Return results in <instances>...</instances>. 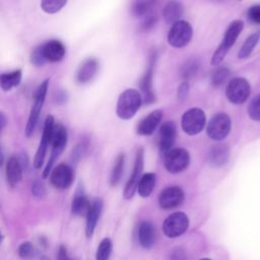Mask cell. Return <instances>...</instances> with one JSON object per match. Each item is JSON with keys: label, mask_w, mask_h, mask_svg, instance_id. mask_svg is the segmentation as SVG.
<instances>
[{"label": "cell", "mask_w": 260, "mask_h": 260, "mask_svg": "<svg viewBox=\"0 0 260 260\" xmlns=\"http://www.w3.org/2000/svg\"><path fill=\"white\" fill-rule=\"evenodd\" d=\"M143 103L141 92L135 88H128L122 91L118 98L116 114L122 120H130L140 109Z\"/></svg>", "instance_id": "1"}, {"label": "cell", "mask_w": 260, "mask_h": 260, "mask_svg": "<svg viewBox=\"0 0 260 260\" xmlns=\"http://www.w3.org/2000/svg\"><path fill=\"white\" fill-rule=\"evenodd\" d=\"M243 27H244V23L242 20H234L228 26L221 43L219 44V46L217 47V49L214 51L212 55L211 64L213 66L219 65V63L224 59L230 49L233 47V45L237 41Z\"/></svg>", "instance_id": "2"}, {"label": "cell", "mask_w": 260, "mask_h": 260, "mask_svg": "<svg viewBox=\"0 0 260 260\" xmlns=\"http://www.w3.org/2000/svg\"><path fill=\"white\" fill-rule=\"evenodd\" d=\"M48 86H49V79H46L39 85L38 89L36 90V93L34 96V104L31 106V109H30V112L28 115V119L26 122V126H25L26 137H30L35 132L42 108H43L45 100H46V95L48 92Z\"/></svg>", "instance_id": "3"}, {"label": "cell", "mask_w": 260, "mask_h": 260, "mask_svg": "<svg viewBox=\"0 0 260 260\" xmlns=\"http://www.w3.org/2000/svg\"><path fill=\"white\" fill-rule=\"evenodd\" d=\"M206 116L202 109L191 108L187 110L181 119V127L183 131L190 136L197 135L205 127Z\"/></svg>", "instance_id": "4"}, {"label": "cell", "mask_w": 260, "mask_h": 260, "mask_svg": "<svg viewBox=\"0 0 260 260\" xmlns=\"http://www.w3.org/2000/svg\"><path fill=\"white\" fill-rule=\"evenodd\" d=\"M193 36V29L191 24L186 20H179L172 24L167 40L173 48H183L187 46Z\"/></svg>", "instance_id": "5"}, {"label": "cell", "mask_w": 260, "mask_h": 260, "mask_svg": "<svg viewBox=\"0 0 260 260\" xmlns=\"http://www.w3.org/2000/svg\"><path fill=\"white\" fill-rule=\"evenodd\" d=\"M190 154L187 149L182 147L172 148L164 154V166L171 174H178L188 168Z\"/></svg>", "instance_id": "6"}, {"label": "cell", "mask_w": 260, "mask_h": 260, "mask_svg": "<svg viewBox=\"0 0 260 260\" xmlns=\"http://www.w3.org/2000/svg\"><path fill=\"white\" fill-rule=\"evenodd\" d=\"M231 127L232 122L229 115L224 113H217L209 120L206 127V133L212 140L220 141L229 135Z\"/></svg>", "instance_id": "7"}, {"label": "cell", "mask_w": 260, "mask_h": 260, "mask_svg": "<svg viewBox=\"0 0 260 260\" xmlns=\"http://www.w3.org/2000/svg\"><path fill=\"white\" fill-rule=\"evenodd\" d=\"M156 58H157L156 52H152L149 57L147 69L145 70L139 82V87L143 98V103L147 105H150L155 101V94L153 91V70H154Z\"/></svg>", "instance_id": "8"}, {"label": "cell", "mask_w": 260, "mask_h": 260, "mask_svg": "<svg viewBox=\"0 0 260 260\" xmlns=\"http://www.w3.org/2000/svg\"><path fill=\"white\" fill-rule=\"evenodd\" d=\"M250 91L251 88L248 80L243 77H236L229 82L225 88V95L232 104L240 105L247 101Z\"/></svg>", "instance_id": "9"}, {"label": "cell", "mask_w": 260, "mask_h": 260, "mask_svg": "<svg viewBox=\"0 0 260 260\" xmlns=\"http://www.w3.org/2000/svg\"><path fill=\"white\" fill-rule=\"evenodd\" d=\"M189 226V218L184 212H174L164 221L162 231L168 238H177L183 235Z\"/></svg>", "instance_id": "10"}, {"label": "cell", "mask_w": 260, "mask_h": 260, "mask_svg": "<svg viewBox=\"0 0 260 260\" xmlns=\"http://www.w3.org/2000/svg\"><path fill=\"white\" fill-rule=\"evenodd\" d=\"M143 162H144V151L143 148H138L136 151L135 155V161H134V167L132 174L127 181V184L125 186L123 196L125 199H130L133 197L134 193L136 192L138 188L139 181L142 177V171H143Z\"/></svg>", "instance_id": "11"}, {"label": "cell", "mask_w": 260, "mask_h": 260, "mask_svg": "<svg viewBox=\"0 0 260 260\" xmlns=\"http://www.w3.org/2000/svg\"><path fill=\"white\" fill-rule=\"evenodd\" d=\"M54 125H55L54 117L52 115H49L45 120L42 138L40 140V144L38 146L35 159H34V166L36 169H40L44 164L48 146L51 145V135H52V130Z\"/></svg>", "instance_id": "12"}, {"label": "cell", "mask_w": 260, "mask_h": 260, "mask_svg": "<svg viewBox=\"0 0 260 260\" xmlns=\"http://www.w3.org/2000/svg\"><path fill=\"white\" fill-rule=\"evenodd\" d=\"M158 146L159 150L162 154L167 153L169 150L173 148V145L176 140L177 135V127L174 121H166L164 122L158 131Z\"/></svg>", "instance_id": "13"}, {"label": "cell", "mask_w": 260, "mask_h": 260, "mask_svg": "<svg viewBox=\"0 0 260 260\" xmlns=\"http://www.w3.org/2000/svg\"><path fill=\"white\" fill-rule=\"evenodd\" d=\"M50 180L54 187L58 189L68 188L73 180V171L66 164H59L53 168L50 174Z\"/></svg>", "instance_id": "14"}, {"label": "cell", "mask_w": 260, "mask_h": 260, "mask_svg": "<svg viewBox=\"0 0 260 260\" xmlns=\"http://www.w3.org/2000/svg\"><path fill=\"white\" fill-rule=\"evenodd\" d=\"M184 201V192L178 186H171L164 189L158 196L159 206L164 209L175 208Z\"/></svg>", "instance_id": "15"}, {"label": "cell", "mask_w": 260, "mask_h": 260, "mask_svg": "<svg viewBox=\"0 0 260 260\" xmlns=\"http://www.w3.org/2000/svg\"><path fill=\"white\" fill-rule=\"evenodd\" d=\"M99 61L95 58L85 59L78 67L76 71V81L80 84L90 82L99 71Z\"/></svg>", "instance_id": "16"}, {"label": "cell", "mask_w": 260, "mask_h": 260, "mask_svg": "<svg viewBox=\"0 0 260 260\" xmlns=\"http://www.w3.org/2000/svg\"><path fill=\"white\" fill-rule=\"evenodd\" d=\"M161 118H162V112L160 110H154L150 112L137 124V128H136L137 134L141 136L151 135L155 131L156 127L159 125Z\"/></svg>", "instance_id": "17"}, {"label": "cell", "mask_w": 260, "mask_h": 260, "mask_svg": "<svg viewBox=\"0 0 260 260\" xmlns=\"http://www.w3.org/2000/svg\"><path fill=\"white\" fill-rule=\"evenodd\" d=\"M43 54L47 62L56 63L61 61L65 56V47L59 40H50L42 45Z\"/></svg>", "instance_id": "18"}, {"label": "cell", "mask_w": 260, "mask_h": 260, "mask_svg": "<svg viewBox=\"0 0 260 260\" xmlns=\"http://www.w3.org/2000/svg\"><path fill=\"white\" fill-rule=\"evenodd\" d=\"M22 172L23 168L19 161V158L17 156H10L7 159L5 167V175L8 185L11 187L16 186L22 178Z\"/></svg>", "instance_id": "19"}, {"label": "cell", "mask_w": 260, "mask_h": 260, "mask_svg": "<svg viewBox=\"0 0 260 260\" xmlns=\"http://www.w3.org/2000/svg\"><path fill=\"white\" fill-rule=\"evenodd\" d=\"M230 156L229 147L225 144H215L213 145L207 154V159L210 166L212 167H221L228 160Z\"/></svg>", "instance_id": "20"}, {"label": "cell", "mask_w": 260, "mask_h": 260, "mask_svg": "<svg viewBox=\"0 0 260 260\" xmlns=\"http://www.w3.org/2000/svg\"><path fill=\"white\" fill-rule=\"evenodd\" d=\"M183 13V4L178 0H170L162 9V17L169 24H174L175 22L181 20Z\"/></svg>", "instance_id": "21"}, {"label": "cell", "mask_w": 260, "mask_h": 260, "mask_svg": "<svg viewBox=\"0 0 260 260\" xmlns=\"http://www.w3.org/2000/svg\"><path fill=\"white\" fill-rule=\"evenodd\" d=\"M103 208V201L101 199H95L93 202H91L90 208L86 214V224H85V233L87 237H91L94 229L96 226L98 220L100 218L101 212Z\"/></svg>", "instance_id": "22"}, {"label": "cell", "mask_w": 260, "mask_h": 260, "mask_svg": "<svg viewBox=\"0 0 260 260\" xmlns=\"http://www.w3.org/2000/svg\"><path fill=\"white\" fill-rule=\"evenodd\" d=\"M138 241L144 249H150L155 242V229L149 221H142L138 228Z\"/></svg>", "instance_id": "23"}, {"label": "cell", "mask_w": 260, "mask_h": 260, "mask_svg": "<svg viewBox=\"0 0 260 260\" xmlns=\"http://www.w3.org/2000/svg\"><path fill=\"white\" fill-rule=\"evenodd\" d=\"M21 77H22V71L20 69L2 73L0 75V86L2 90L9 91L12 88L18 86V84L21 81Z\"/></svg>", "instance_id": "24"}, {"label": "cell", "mask_w": 260, "mask_h": 260, "mask_svg": "<svg viewBox=\"0 0 260 260\" xmlns=\"http://www.w3.org/2000/svg\"><path fill=\"white\" fill-rule=\"evenodd\" d=\"M67 139H68V134L65 126H63L61 123H57V124L55 123L52 130V135H51L52 148L53 147L65 148L67 144Z\"/></svg>", "instance_id": "25"}, {"label": "cell", "mask_w": 260, "mask_h": 260, "mask_svg": "<svg viewBox=\"0 0 260 260\" xmlns=\"http://www.w3.org/2000/svg\"><path fill=\"white\" fill-rule=\"evenodd\" d=\"M157 0H134L131 6V13L135 17H145L150 14Z\"/></svg>", "instance_id": "26"}, {"label": "cell", "mask_w": 260, "mask_h": 260, "mask_svg": "<svg viewBox=\"0 0 260 260\" xmlns=\"http://www.w3.org/2000/svg\"><path fill=\"white\" fill-rule=\"evenodd\" d=\"M91 203L83 193H76L71 203V211L75 215L86 216Z\"/></svg>", "instance_id": "27"}, {"label": "cell", "mask_w": 260, "mask_h": 260, "mask_svg": "<svg viewBox=\"0 0 260 260\" xmlns=\"http://www.w3.org/2000/svg\"><path fill=\"white\" fill-rule=\"evenodd\" d=\"M155 180V174L153 173H146L142 175L137 188L138 194L141 197H148L154 188Z\"/></svg>", "instance_id": "28"}, {"label": "cell", "mask_w": 260, "mask_h": 260, "mask_svg": "<svg viewBox=\"0 0 260 260\" xmlns=\"http://www.w3.org/2000/svg\"><path fill=\"white\" fill-rule=\"evenodd\" d=\"M124 164H125V154L121 152L116 157L115 164H114L113 169L111 171V176H110V184H111V186L115 187V186H117L120 183L121 178L123 176Z\"/></svg>", "instance_id": "29"}, {"label": "cell", "mask_w": 260, "mask_h": 260, "mask_svg": "<svg viewBox=\"0 0 260 260\" xmlns=\"http://www.w3.org/2000/svg\"><path fill=\"white\" fill-rule=\"evenodd\" d=\"M260 40V31H256L254 34H252L250 37H248L246 39V41L244 42L242 48L239 51L238 57L240 59H245L247 57H249L252 53V51L254 50V48L256 47V45L258 44Z\"/></svg>", "instance_id": "30"}, {"label": "cell", "mask_w": 260, "mask_h": 260, "mask_svg": "<svg viewBox=\"0 0 260 260\" xmlns=\"http://www.w3.org/2000/svg\"><path fill=\"white\" fill-rule=\"evenodd\" d=\"M199 68H200V61L195 57L189 58L184 62V64L181 67V76L184 79L188 80L198 72Z\"/></svg>", "instance_id": "31"}, {"label": "cell", "mask_w": 260, "mask_h": 260, "mask_svg": "<svg viewBox=\"0 0 260 260\" xmlns=\"http://www.w3.org/2000/svg\"><path fill=\"white\" fill-rule=\"evenodd\" d=\"M67 3V0H41V8L48 14L59 12Z\"/></svg>", "instance_id": "32"}, {"label": "cell", "mask_w": 260, "mask_h": 260, "mask_svg": "<svg viewBox=\"0 0 260 260\" xmlns=\"http://www.w3.org/2000/svg\"><path fill=\"white\" fill-rule=\"evenodd\" d=\"M230 75V71L226 67H217L215 68L210 76L211 84L215 87H218L224 83L226 78Z\"/></svg>", "instance_id": "33"}, {"label": "cell", "mask_w": 260, "mask_h": 260, "mask_svg": "<svg viewBox=\"0 0 260 260\" xmlns=\"http://www.w3.org/2000/svg\"><path fill=\"white\" fill-rule=\"evenodd\" d=\"M112 252V241L109 238L104 239L96 250L95 259L96 260H108Z\"/></svg>", "instance_id": "34"}, {"label": "cell", "mask_w": 260, "mask_h": 260, "mask_svg": "<svg viewBox=\"0 0 260 260\" xmlns=\"http://www.w3.org/2000/svg\"><path fill=\"white\" fill-rule=\"evenodd\" d=\"M248 114L252 120L260 121V93L250 102L248 107Z\"/></svg>", "instance_id": "35"}, {"label": "cell", "mask_w": 260, "mask_h": 260, "mask_svg": "<svg viewBox=\"0 0 260 260\" xmlns=\"http://www.w3.org/2000/svg\"><path fill=\"white\" fill-rule=\"evenodd\" d=\"M35 250L29 242H23L18 247V255L23 260H29L34 257Z\"/></svg>", "instance_id": "36"}, {"label": "cell", "mask_w": 260, "mask_h": 260, "mask_svg": "<svg viewBox=\"0 0 260 260\" xmlns=\"http://www.w3.org/2000/svg\"><path fill=\"white\" fill-rule=\"evenodd\" d=\"M30 62L37 66V67H41L43 66L47 60L45 59V56L43 54V50H42V45L35 48V50L31 52V55H30Z\"/></svg>", "instance_id": "37"}, {"label": "cell", "mask_w": 260, "mask_h": 260, "mask_svg": "<svg viewBox=\"0 0 260 260\" xmlns=\"http://www.w3.org/2000/svg\"><path fill=\"white\" fill-rule=\"evenodd\" d=\"M156 21H157L156 15L150 13V14L146 15V16L144 17V19L142 20L141 25H140V29H141L142 31H148V30H150V29L155 25Z\"/></svg>", "instance_id": "38"}, {"label": "cell", "mask_w": 260, "mask_h": 260, "mask_svg": "<svg viewBox=\"0 0 260 260\" xmlns=\"http://www.w3.org/2000/svg\"><path fill=\"white\" fill-rule=\"evenodd\" d=\"M189 91H190L189 83H188L187 80H185L178 87V90H177V99H178V101H180V102L185 101L187 99L188 94H189Z\"/></svg>", "instance_id": "39"}, {"label": "cell", "mask_w": 260, "mask_h": 260, "mask_svg": "<svg viewBox=\"0 0 260 260\" xmlns=\"http://www.w3.org/2000/svg\"><path fill=\"white\" fill-rule=\"evenodd\" d=\"M248 18L257 24H260V5H254L248 10Z\"/></svg>", "instance_id": "40"}, {"label": "cell", "mask_w": 260, "mask_h": 260, "mask_svg": "<svg viewBox=\"0 0 260 260\" xmlns=\"http://www.w3.org/2000/svg\"><path fill=\"white\" fill-rule=\"evenodd\" d=\"M53 99H54V102L58 105H63L67 102L68 100V93L63 90V89H58L57 91L54 92L53 94Z\"/></svg>", "instance_id": "41"}, {"label": "cell", "mask_w": 260, "mask_h": 260, "mask_svg": "<svg viewBox=\"0 0 260 260\" xmlns=\"http://www.w3.org/2000/svg\"><path fill=\"white\" fill-rule=\"evenodd\" d=\"M31 192L35 196L37 197H42L45 195L46 191H45V187H44V184L40 181H35L31 185Z\"/></svg>", "instance_id": "42"}, {"label": "cell", "mask_w": 260, "mask_h": 260, "mask_svg": "<svg viewBox=\"0 0 260 260\" xmlns=\"http://www.w3.org/2000/svg\"><path fill=\"white\" fill-rule=\"evenodd\" d=\"M187 256L182 248H176L171 253V260H186Z\"/></svg>", "instance_id": "43"}, {"label": "cell", "mask_w": 260, "mask_h": 260, "mask_svg": "<svg viewBox=\"0 0 260 260\" xmlns=\"http://www.w3.org/2000/svg\"><path fill=\"white\" fill-rule=\"evenodd\" d=\"M58 260H74V259H72L68 255L67 250L64 246H60V248L58 250Z\"/></svg>", "instance_id": "44"}, {"label": "cell", "mask_w": 260, "mask_h": 260, "mask_svg": "<svg viewBox=\"0 0 260 260\" xmlns=\"http://www.w3.org/2000/svg\"><path fill=\"white\" fill-rule=\"evenodd\" d=\"M7 124V119H6V116L3 112L0 113V126H1V130H3L5 128Z\"/></svg>", "instance_id": "45"}, {"label": "cell", "mask_w": 260, "mask_h": 260, "mask_svg": "<svg viewBox=\"0 0 260 260\" xmlns=\"http://www.w3.org/2000/svg\"><path fill=\"white\" fill-rule=\"evenodd\" d=\"M200 260H211V259H208V258H202V259H200Z\"/></svg>", "instance_id": "46"}]
</instances>
